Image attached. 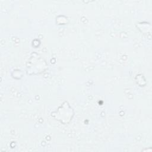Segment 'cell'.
Returning a JSON list of instances; mask_svg holds the SVG:
<instances>
[{
	"mask_svg": "<svg viewBox=\"0 0 152 152\" xmlns=\"http://www.w3.org/2000/svg\"><path fill=\"white\" fill-rule=\"evenodd\" d=\"M56 112L63 113L62 115H61L57 118H57V119L59 120L63 124L68 123L72 119L73 115L72 109L66 102H64L62 104V105H61Z\"/></svg>",
	"mask_w": 152,
	"mask_h": 152,
	"instance_id": "6da1fadb",
	"label": "cell"
}]
</instances>
